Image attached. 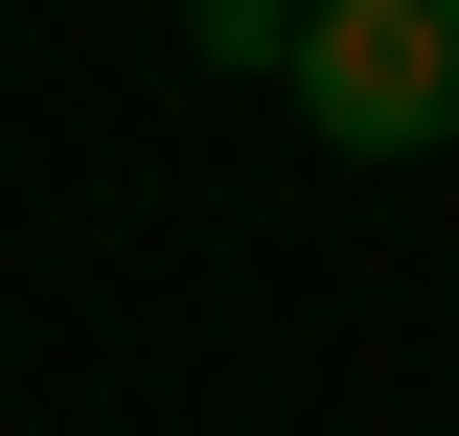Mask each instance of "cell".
Here are the masks:
<instances>
[{"label": "cell", "instance_id": "7a4b0ae2", "mask_svg": "<svg viewBox=\"0 0 459 436\" xmlns=\"http://www.w3.org/2000/svg\"><path fill=\"white\" fill-rule=\"evenodd\" d=\"M207 69H299V0H207Z\"/></svg>", "mask_w": 459, "mask_h": 436}, {"label": "cell", "instance_id": "6da1fadb", "mask_svg": "<svg viewBox=\"0 0 459 436\" xmlns=\"http://www.w3.org/2000/svg\"><path fill=\"white\" fill-rule=\"evenodd\" d=\"M299 138H344V161H437L459 138V0H299Z\"/></svg>", "mask_w": 459, "mask_h": 436}]
</instances>
